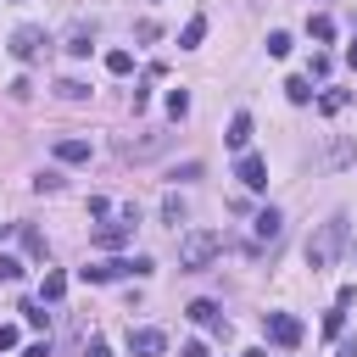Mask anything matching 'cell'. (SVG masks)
<instances>
[{"label":"cell","instance_id":"29","mask_svg":"<svg viewBox=\"0 0 357 357\" xmlns=\"http://www.w3.org/2000/svg\"><path fill=\"white\" fill-rule=\"evenodd\" d=\"M284 95H290L296 106H307V100H312V84H307V78H290V84H284Z\"/></svg>","mask_w":357,"mask_h":357},{"label":"cell","instance_id":"31","mask_svg":"<svg viewBox=\"0 0 357 357\" xmlns=\"http://www.w3.org/2000/svg\"><path fill=\"white\" fill-rule=\"evenodd\" d=\"M22 318H28V329H45V324H50V312H45V307H22Z\"/></svg>","mask_w":357,"mask_h":357},{"label":"cell","instance_id":"11","mask_svg":"<svg viewBox=\"0 0 357 357\" xmlns=\"http://www.w3.org/2000/svg\"><path fill=\"white\" fill-rule=\"evenodd\" d=\"M128 346H134V357H162L167 351V335L162 329H128Z\"/></svg>","mask_w":357,"mask_h":357},{"label":"cell","instance_id":"35","mask_svg":"<svg viewBox=\"0 0 357 357\" xmlns=\"http://www.w3.org/2000/svg\"><path fill=\"white\" fill-rule=\"evenodd\" d=\"M178 357H206V346H201V340H190V346H184Z\"/></svg>","mask_w":357,"mask_h":357},{"label":"cell","instance_id":"5","mask_svg":"<svg viewBox=\"0 0 357 357\" xmlns=\"http://www.w3.org/2000/svg\"><path fill=\"white\" fill-rule=\"evenodd\" d=\"M184 318H190V324H201V329H212V335H223V340H229V318H223V312H218V301H206V296H201V301H190V307H184Z\"/></svg>","mask_w":357,"mask_h":357},{"label":"cell","instance_id":"9","mask_svg":"<svg viewBox=\"0 0 357 357\" xmlns=\"http://www.w3.org/2000/svg\"><path fill=\"white\" fill-rule=\"evenodd\" d=\"M262 329H268V340H279V346H296V340H301V318H290V312H268Z\"/></svg>","mask_w":357,"mask_h":357},{"label":"cell","instance_id":"39","mask_svg":"<svg viewBox=\"0 0 357 357\" xmlns=\"http://www.w3.org/2000/svg\"><path fill=\"white\" fill-rule=\"evenodd\" d=\"M11 229H17V223H0V240H6V234H11Z\"/></svg>","mask_w":357,"mask_h":357},{"label":"cell","instance_id":"15","mask_svg":"<svg viewBox=\"0 0 357 357\" xmlns=\"http://www.w3.org/2000/svg\"><path fill=\"white\" fill-rule=\"evenodd\" d=\"M201 39H206V17H190V22L178 28V50H195Z\"/></svg>","mask_w":357,"mask_h":357},{"label":"cell","instance_id":"28","mask_svg":"<svg viewBox=\"0 0 357 357\" xmlns=\"http://www.w3.org/2000/svg\"><path fill=\"white\" fill-rule=\"evenodd\" d=\"M56 95H61V100H84V95H89V84H78V78H61V84H56Z\"/></svg>","mask_w":357,"mask_h":357},{"label":"cell","instance_id":"8","mask_svg":"<svg viewBox=\"0 0 357 357\" xmlns=\"http://www.w3.org/2000/svg\"><path fill=\"white\" fill-rule=\"evenodd\" d=\"M11 56L17 61H39L45 56V28H17L11 33Z\"/></svg>","mask_w":357,"mask_h":357},{"label":"cell","instance_id":"16","mask_svg":"<svg viewBox=\"0 0 357 357\" xmlns=\"http://www.w3.org/2000/svg\"><path fill=\"white\" fill-rule=\"evenodd\" d=\"M351 156H357V145H351V139H335V145L324 151V167H346Z\"/></svg>","mask_w":357,"mask_h":357},{"label":"cell","instance_id":"6","mask_svg":"<svg viewBox=\"0 0 357 357\" xmlns=\"http://www.w3.org/2000/svg\"><path fill=\"white\" fill-rule=\"evenodd\" d=\"M167 139H173V134H139V139H117V156H128V162H145V156L167 151Z\"/></svg>","mask_w":357,"mask_h":357},{"label":"cell","instance_id":"12","mask_svg":"<svg viewBox=\"0 0 357 357\" xmlns=\"http://www.w3.org/2000/svg\"><path fill=\"white\" fill-rule=\"evenodd\" d=\"M223 145H229L234 156H245V145H251V112H234V117H229V134H223Z\"/></svg>","mask_w":357,"mask_h":357},{"label":"cell","instance_id":"36","mask_svg":"<svg viewBox=\"0 0 357 357\" xmlns=\"http://www.w3.org/2000/svg\"><path fill=\"white\" fill-rule=\"evenodd\" d=\"M340 357H357V340H346V346H340Z\"/></svg>","mask_w":357,"mask_h":357},{"label":"cell","instance_id":"17","mask_svg":"<svg viewBox=\"0 0 357 357\" xmlns=\"http://www.w3.org/2000/svg\"><path fill=\"white\" fill-rule=\"evenodd\" d=\"M162 218H167V223H184V218H190V206H184V195H178V190H167V195H162Z\"/></svg>","mask_w":357,"mask_h":357},{"label":"cell","instance_id":"25","mask_svg":"<svg viewBox=\"0 0 357 357\" xmlns=\"http://www.w3.org/2000/svg\"><path fill=\"white\" fill-rule=\"evenodd\" d=\"M167 117H173V123H184V117H190V95H184V89H173V95H167Z\"/></svg>","mask_w":357,"mask_h":357},{"label":"cell","instance_id":"33","mask_svg":"<svg viewBox=\"0 0 357 357\" xmlns=\"http://www.w3.org/2000/svg\"><path fill=\"white\" fill-rule=\"evenodd\" d=\"M22 357H50V340H33V346H22Z\"/></svg>","mask_w":357,"mask_h":357},{"label":"cell","instance_id":"18","mask_svg":"<svg viewBox=\"0 0 357 357\" xmlns=\"http://www.w3.org/2000/svg\"><path fill=\"white\" fill-rule=\"evenodd\" d=\"M346 100H351L346 89H324V95H318V112H324V117H335V112H346Z\"/></svg>","mask_w":357,"mask_h":357},{"label":"cell","instance_id":"13","mask_svg":"<svg viewBox=\"0 0 357 357\" xmlns=\"http://www.w3.org/2000/svg\"><path fill=\"white\" fill-rule=\"evenodd\" d=\"M56 162H89V139H78V134L56 139Z\"/></svg>","mask_w":357,"mask_h":357},{"label":"cell","instance_id":"19","mask_svg":"<svg viewBox=\"0 0 357 357\" xmlns=\"http://www.w3.org/2000/svg\"><path fill=\"white\" fill-rule=\"evenodd\" d=\"M39 296H45V301H61V296H67V273H56V268H50V273H45V284H39Z\"/></svg>","mask_w":357,"mask_h":357},{"label":"cell","instance_id":"26","mask_svg":"<svg viewBox=\"0 0 357 357\" xmlns=\"http://www.w3.org/2000/svg\"><path fill=\"white\" fill-rule=\"evenodd\" d=\"M33 190H39V195H56V190H61V173H56V167L33 173Z\"/></svg>","mask_w":357,"mask_h":357},{"label":"cell","instance_id":"4","mask_svg":"<svg viewBox=\"0 0 357 357\" xmlns=\"http://www.w3.org/2000/svg\"><path fill=\"white\" fill-rule=\"evenodd\" d=\"M134 223H139V212H134V206H123V218H117V223H100V229L89 234V245H95V251H117V245H128V240H134Z\"/></svg>","mask_w":357,"mask_h":357},{"label":"cell","instance_id":"32","mask_svg":"<svg viewBox=\"0 0 357 357\" xmlns=\"http://www.w3.org/2000/svg\"><path fill=\"white\" fill-rule=\"evenodd\" d=\"M17 340H22V335H17V324H0V351H11Z\"/></svg>","mask_w":357,"mask_h":357},{"label":"cell","instance_id":"30","mask_svg":"<svg viewBox=\"0 0 357 357\" xmlns=\"http://www.w3.org/2000/svg\"><path fill=\"white\" fill-rule=\"evenodd\" d=\"M329 67H335V61H329L324 50H312V61H307V73H312V78H329Z\"/></svg>","mask_w":357,"mask_h":357},{"label":"cell","instance_id":"3","mask_svg":"<svg viewBox=\"0 0 357 357\" xmlns=\"http://www.w3.org/2000/svg\"><path fill=\"white\" fill-rule=\"evenodd\" d=\"M151 268H156L151 257H112V262H95V268H78V273H84V284H106V279H128V273H134V279H145Z\"/></svg>","mask_w":357,"mask_h":357},{"label":"cell","instance_id":"10","mask_svg":"<svg viewBox=\"0 0 357 357\" xmlns=\"http://www.w3.org/2000/svg\"><path fill=\"white\" fill-rule=\"evenodd\" d=\"M234 178H240V184H245V190H268V162H262V156H251V151H245V156H240V162H234Z\"/></svg>","mask_w":357,"mask_h":357},{"label":"cell","instance_id":"34","mask_svg":"<svg viewBox=\"0 0 357 357\" xmlns=\"http://www.w3.org/2000/svg\"><path fill=\"white\" fill-rule=\"evenodd\" d=\"M84 357H112V346H106V340H89V346H84Z\"/></svg>","mask_w":357,"mask_h":357},{"label":"cell","instance_id":"7","mask_svg":"<svg viewBox=\"0 0 357 357\" xmlns=\"http://www.w3.org/2000/svg\"><path fill=\"white\" fill-rule=\"evenodd\" d=\"M251 234H257V245H251V257H257V251H262V245H273V240H279V234H284V218H279V212H273V206H262V212H257V218H251Z\"/></svg>","mask_w":357,"mask_h":357},{"label":"cell","instance_id":"37","mask_svg":"<svg viewBox=\"0 0 357 357\" xmlns=\"http://www.w3.org/2000/svg\"><path fill=\"white\" fill-rule=\"evenodd\" d=\"M346 61H351V67H357V45H346Z\"/></svg>","mask_w":357,"mask_h":357},{"label":"cell","instance_id":"14","mask_svg":"<svg viewBox=\"0 0 357 357\" xmlns=\"http://www.w3.org/2000/svg\"><path fill=\"white\" fill-rule=\"evenodd\" d=\"M17 240H22V251H28L33 262H45V234H39L33 223H17Z\"/></svg>","mask_w":357,"mask_h":357},{"label":"cell","instance_id":"23","mask_svg":"<svg viewBox=\"0 0 357 357\" xmlns=\"http://www.w3.org/2000/svg\"><path fill=\"white\" fill-rule=\"evenodd\" d=\"M17 279H22V257L0 251V284H17Z\"/></svg>","mask_w":357,"mask_h":357},{"label":"cell","instance_id":"24","mask_svg":"<svg viewBox=\"0 0 357 357\" xmlns=\"http://www.w3.org/2000/svg\"><path fill=\"white\" fill-rule=\"evenodd\" d=\"M290 45H296V39H290L284 28H273V33H268V56H273V61H279V56H290Z\"/></svg>","mask_w":357,"mask_h":357},{"label":"cell","instance_id":"1","mask_svg":"<svg viewBox=\"0 0 357 357\" xmlns=\"http://www.w3.org/2000/svg\"><path fill=\"white\" fill-rule=\"evenodd\" d=\"M340 245H346V212H335L329 223H318V234L307 240V268H312V273H324V268H335V257H340Z\"/></svg>","mask_w":357,"mask_h":357},{"label":"cell","instance_id":"27","mask_svg":"<svg viewBox=\"0 0 357 357\" xmlns=\"http://www.w3.org/2000/svg\"><path fill=\"white\" fill-rule=\"evenodd\" d=\"M335 335H346V307L324 312V340H335Z\"/></svg>","mask_w":357,"mask_h":357},{"label":"cell","instance_id":"2","mask_svg":"<svg viewBox=\"0 0 357 357\" xmlns=\"http://www.w3.org/2000/svg\"><path fill=\"white\" fill-rule=\"evenodd\" d=\"M218 251H223V234H218V229H190V234L178 240V268H184V273H201Z\"/></svg>","mask_w":357,"mask_h":357},{"label":"cell","instance_id":"38","mask_svg":"<svg viewBox=\"0 0 357 357\" xmlns=\"http://www.w3.org/2000/svg\"><path fill=\"white\" fill-rule=\"evenodd\" d=\"M240 357H268V351H257V346H251V351H240Z\"/></svg>","mask_w":357,"mask_h":357},{"label":"cell","instance_id":"22","mask_svg":"<svg viewBox=\"0 0 357 357\" xmlns=\"http://www.w3.org/2000/svg\"><path fill=\"white\" fill-rule=\"evenodd\" d=\"M106 73L128 78V73H134V56H128V50H106Z\"/></svg>","mask_w":357,"mask_h":357},{"label":"cell","instance_id":"21","mask_svg":"<svg viewBox=\"0 0 357 357\" xmlns=\"http://www.w3.org/2000/svg\"><path fill=\"white\" fill-rule=\"evenodd\" d=\"M89 45H95L89 28H73V33H67V56H89Z\"/></svg>","mask_w":357,"mask_h":357},{"label":"cell","instance_id":"20","mask_svg":"<svg viewBox=\"0 0 357 357\" xmlns=\"http://www.w3.org/2000/svg\"><path fill=\"white\" fill-rule=\"evenodd\" d=\"M307 33H312L318 45H329V39H335V22H329V17L318 11V17H307Z\"/></svg>","mask_w":357,"mask_h":357}]
</instances>
